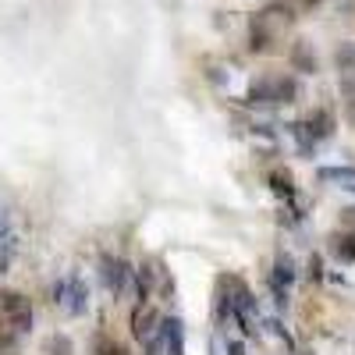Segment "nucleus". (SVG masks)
Instances as JSON below:
<instances>
[{"label":"nucleus","mask_w":355,"mask_h":355,"mask_svg":"<svg viewBox=\"0 0 355 355\" xmlns=\"http://www.w3.org/2000/svg\"><path fill=\"white\" fill-rule=\"evenodd\" d=\"M0 313L8 316V327L18 334H25L33 327V306H28V299L21 291H0Z\"/></svg>","instance_id":"nucleus-1"},{"label":"nucleus","mask_w":355,"mask_h":355,"mask_svg":"<svg viewBox=\"0 0 355 355\" xmlns=\"http://www.w3.org/2000/svg\"><path fill=\"white\" fill-rule=\"evenodd\" d=\"M53 299L61 302L68 313H75V316H78V313H85V306H89V295H85L82 281H75V277L57 284V288H53Z\"/></svg>","instance_id":"nucleus-2"},{"label":"nucleus","mask_w":355,"mask_h":355,"mask_svg":"<svg viewBox=\"0 0 355 355\" xmlns=\"http://www.w3.org/2000/svg\"><path fill=\"white\" fill-rule=\"evenodd\" d=\"M295 132L302 135V142H320V139H327L331 132H334V117H331V110H316L306 125H295Z\"/></svg>","instance_id":"nucleus-3"},{"label":"nucleus","mask_w":355,"mask_h":355,"mask_svg":"<svg viewBox=\"0 0 355 355\" xmlns=\"http://www.w3.org/2000/svg\"><path fill=\"white\" fill-rule=\"evenodd\" d=\"M100 277H103V284L117 295L125 288V277H128V266L121 263V259H114V256H103L100 259Z\"/></svg>","instance_id":"nucleus-4"},{"label":"nucleus","mask_w":355,"mask_h":355,"mask_svg":"<svg viewBox=\"0 0 355 355\" xmlns=\"http://www.w3.org/2000/svg\"><path fill=\"white\" fill-rule=\"evenodd\" d=\"M164 352L167 355H185V323L178 320V316H171V320H164Z\"/></svg>","instance_id":"nucleus-5"},{"label":"nucleus","mask_w":355,"mask_h":355,"mask_svg":"<svg viewBox=\"0 0 355 355\" xmlns=\"http://www.w3.org/2000/svg\"><path fill=\"white\" fill-rule=\"evenodd\" d=\"M288 61H291V68H295V71H302V75H316V71H320V61H316V53L309 50V43H306V40H299V43L291 46Z\"/></svg>","instance_id":"nucleus-6"},{"label":"nucleus","mask_w":355,"mask_h":355,"mask_svg":"<svg viewBox=\"0 0 355 355\" xmlns=\"http://www.w3.org/2000/svg\"><path fill=\"white\" fill-rule=\"evenodd\" d=\"M295 96H299V82L291 75L270 78V103H295Z\"/></svg>","instance_id":"nucleus-7"},{"label":"nucleus","mask_w":355,"mask_h":355,"mask_svg":"<svg viewBox=\"0 0 355 355\" xmlns=\"http://www.w3.org/2000/svg\"><path fill=\"white\" fill-rule=\"evenodd\" d=\"M270 43H274V36H270V28H266V15H256L252 18V33H249V50L252 53H266Z\"/></svg>","instance_id":"nucleus-8"},{"label":"nucleus","mask_w":355,"mask_h":355,"mask_svg":"<svg viewBox=\"0 0 355 355\" xmlns=\"http://www.w3.org/2000/svg\"><path fill=\"white\" fill-rule=\"evenodd\" d=\"M331 249H334L338 259L355 263V231H341V234H334V239H331Z\"/></svg>","instance_id":"nucleus-9"},{"label":"nucleus","mask_w":355,"mask_h":355,"mask_svg":"<svg viewBox=\"0 0 355 355\" xmlns=\"http://www.w3.org/2000/svg\"><path fill=\"white\" fill-rule=\"evenodd\" d=\"M153 323H157V316L150 313V309H135V316H132V334L139 338V341H146V338H153Z\"/></svg>","instance_id":"nucleus-10"},{"label":"nucleus","mask_w":355,"mask_h":355,"mask_svg":"<svg viewBox=\"0 0 355 355\" xmlns=\"http://www.w3.org/2000/svg\"><path fill=\"white\" fill-rule=\"evenodd\" d=\"M320 182H338L341 189H355V167H323Z\"/></svg>","instance_id":"nucleus-11"},{"label":"nucleus","mask_w":355,"mask_h":355,"mask_svg":"<svg viewBox=\"0 0 355 355\" xmlns=\"http://www.w3.org/2000/svg\"><path fill=\"white\" fill-rule=\"evenodd\" d=\"M21 352V334L18 331H0V355H18Z\"/></svg>","instance_id":"nucleus-12"},{"label":"nucleus","mask_w":355,"mask_h":355,"mask_svg":"<svg viewBox=\"0 0 355 355\" xmlns=\"http://www.w3.org/2000/svg\"><path fill=\"white\" fill-rule=\"evenodd\" d=\"M274 281L277 284H291L295 281V263H291V256H277V270H274Z\"/></svg>","instance_id":"nucleus-13"},{"label":"nucleus","mask_w":355,"mask_h":355,"mask_svg":"<svg viewBox=\"0 0 355 355\" xmlns=\"http://www.w3.org/2000/svg\"><path fill=\"white\" fill-rule=\"evenodd\" d=\"M93 348H96V355H128V348H125L121 341H114V338H107V334H100Z\"/></svg>","instance_id":"nucleus-14"},{"label":"nucleus","mask_w":355,"mask_h":355,"mask_svg":"<svg viewBox=\"0 0 355 355\" xmlns=\"http://www.w3.org/2000/svg\"><path fill=\"white\" fill-rule=\"evenodd\" d=\"M71 352H75V345H71L68 334H53L46 341V355H71Z\"/></svg>","instance_id":"nucleus-15"},{"label":"nucleus","mask_w":355,"mask_h":355,"mask_svg":"<svg viewBox=\"0 0 355 355\" xmlns=\"http://www.w3.org/2000/svg\"><path fill=\"white\" fill-rule=\"evenodd\" d=\"M334 61H338V71H352V64H355V46H352V43H345V46L338 50Z\"/></svg>","instance_id":"nucleus-16"},{"label":"nucleus","mask_w":355,"mask_h":355,"mask_svg":"<svg viewBox=\"0 0 355 355\" xmlns=\"http://www.w3.org/2000/svg\"><path fill=\"white\" fill-rule=\"evenodd\" d=\"M270 182H274V192H281V196H291V174H270Z\"/></svg>","instance_id":"nucleus-17"},{"label":"nucleus","mask_w":355,"mask_h":355,"mask_svg":"<svg viewBox=\"0 0 355 355\" xmlns=\"http://www.w3.org/2000/svg\"><path fill=\"white\" fill-rule=\"evenodd\" d=\"M309 277H313V281H320V277H323V259H320V256H313V259H309Z\"/></svg>","instance_id":"nucleus-18"},{"label":"nucleus","mask_w":355,"mask_h":355,"mask_svg":"<svg viewBox=\"0 0 355 355\" xmlns=\"http://www.w3.org/2000/svg\"><path fill=\"white\" fill-rule=\"evenodd\" d=\"M227 355H245V345L242 341H227Z\"/></svg>","instance_id":"nucleus-19"},{"label":"nucleus","mask_w":355,"mask_h":355,"mask_svg":"<svg viewBox=\"0 0 355 355\" xmlns=\"http://www.w3.org/2000/svg\"><path fill=\"white\" fill-rule=\"evenodd\" d=\"M348 117H352V121H355V100H348Z\"/></svg>","instance_id":"nucleus-20"},{"label":"nucleus","mask_w":355,"mask_h":355,"mask_svg":"<svg viewBox=\"0 0 355 355\" xmlns=\"http://www.w3.org/2000/svg\"><path fill=\"white\" fill-rule=\"evenodd\" d=\"M302 4H306V8H316V4H320V0H302Z\"/></svg>","instance_id":"nucleus-21"}]
</instances>
